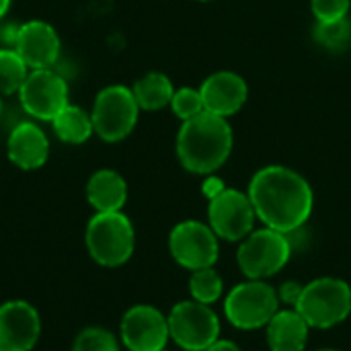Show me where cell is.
Here are the masks:
<instances>
[{"mask_svg": "<svg viewBox=\"0 0 351 351\" xmlns=\"http://www.w3.org/2000/svg\"><path fill=\"white\" fill-rule=\"evenodd\" d=\"M280 311L278 292L263 280H249L232 288L224 302L226 319L232 327L251 331L267 327L274 315Z\"/></svg>", "mask_w": 351, "mask_h": 351, "instance_id": "obj_7", "label": "cell"}, {"mask_svg": "<svg viewBox=\"0 0 351 351\" xmlns=\"http://www.w3.org/2000/svg\"><path fill=\"white\" fill-rule=\"evenodd\" d=\"M308 329L298 311H278L267 325V346L271 351H304Z\"/></svg>", "mask_w": 351, "mask_h": 351, "instance_id": "obj_17", "label": "cell"}, {"mask_svg": "<svg viewBox=\"0 0 351 351\" xmlns=\"http://www.w3.org/2000/svg\"><path fill=\"white\" fill-rule=\"evenodd\" d=\"M199 93L208 113L228 117L245 105L247 82L234 72H216L202 84Z\"/></svg>", "mask_w": 351, "mask_h": 351, "instance_id": "obj_16", "label": "cell"}, {"mask_svg": "<svg viewBox=\"0 0 351 351\" xmlns=\"http://www.w3.org/2000/svg\"><path fill=\"white\" fill-rule=\"evenodd\" d=\"M8 8H10V0H0V19L8 12Z\"/></svg>", "mask_w": 351, "mask_h": 351, "instance_id": "obj_30", "label": "cell"}, {"mask_svg": "<svg viewBox=\"0 0 351 351\" xmlns=\"http://www.w3.org/2000/svg\"><path fill=\"white\" fill-rule=\"evenodd\" d=\"M169 337V321L158 308L138 304L123 315L121 341L130 351H162Z\"/></svg>", "mask_w": 351, "mask_h": 351, "instance_id": "obj_12", "label": "cell"}, {"mask_svg": "<svg viewBox=\"0 0 351 351\" xmlns=\"http://www.w3.org/2000/svg\"><path fill=\"white\" fill-rule=\"evenodd\" d=\"M39 331V315L29 302L10 300L0 306V351H31Z\"/></svg>", "mask_w": 351, "mask_h": 351, "instance_id": "obj_13", "label": "cell"}, {"mask_svg": "<svg viewBox=\"0 0 351 351\" xmlns=\"http://www.w3.org/2000/svg\"><path fill=\"white\" fill-rule=\"evenodd\" d=\"M12 43L29 70L51 68L60 56V37L45 21H29L16 27Z\"/></svg>", "mask_w": 351, "mask_h": 351, "instance_id": "obj_14", "label": "cell"}, {"mask_svg": "<svg viewBox=\"0 0 351 351\" xmlns=\"http://www.w3.org/2000/svg\"><path fill=\"white\" fill-rule=\"evenodd\" d=\"M0 113H2V101H0Z\"/></svg>", "mask_w": 351, "mask_h": 351, "instance_id": "obj_31", "label": "cell"}, {"mask_svg": "<svg viewBox=\"0 0 351 351\" xmlns=\"http://www.w3.org/2000/svg\"><path fill=\"white\" fill-rule=\"evenodd\" d=\"M226 187H224V183L220 181V179H216V177H210L208 181H204V187H202V191H204V195L208 197V199H214L218 193H222Z\"/></svg>", "mask_w": 351, "mask_h": 351, "instance_id": "obj_28", "label": "cell"}, {"mask_svg": "<svg viewBox=\"0 0 351 351\" xmlns=\"http://www.w3.org/2000/svg\"><path fill=\"white\" fill-rule=\"evenodd\" d=\"M140 105L132 88L113 84L103 88L93 105L90 119L95 134L105 142H119L132 134L138 121Z\"/></svg>", "mask_w": 351, "mask_h": 351, "instance_id": "obj_6", "label": "cell"}, {"mask_svg": "<svg viewBox=\"0 0 351 351\" xmlns=\"http://www.w3.org/2000/svg\"><path fill=\"white\" fill-rule=\"evenodd\" d=\"M134 226L121 212H97L86 226V247L90 257L105 265H123L134 253Z\"/></svg>", "mask_w": 351, "mask_h": 351, "instance_id": "obj_4", "label": "cell"}, {"mask_svg": "<svg viewBox=\"0 0 351 351\" xmlns=\"http://www.w3.org/2000/svg\"><path fill=\"white\" fill-rule=\"evenodd\" d=\"M302 288H304V286H300L298 282H286V284H282V288H280V292H278L280 302H286V304H290V306L294 308L296 302L300 300Z\"/></svg>", "mask_w": 351, "mask_h": 351, "instance_id": "obj_27", "label": "cell"}, {"mask_svg": "<svg viewBox=\"0 0 351 351\" xmlns=\"http://www.w3.org/2000/svg\"><path fill=\"white\" fill-rule=\"evenodd\" d=\"M21 105L23 109L41 121H51L64 107H68V84L66 80L53 72L51 68H37L29 70L21 90Z\"/></svg>", "mask_w": 351, "mask_h": 351, "instance_id": "obj_9", "label": "cell"}, {"mask_svg": "<svg viewBox=\"0 0 351 351\" xmlns=\"http://www.w3.org/2000/svg\"><path fill=\"white\" fill-rule=\"evenodd\" d=\"M51 128H53L56 136L66 144H82L90 138V134H95L90 113H86L84 109H80L76 105L64 107L51 119Z\"/></svg>", "mask_w": 351, "mask_h": 351, "instance_id": "obj_19", "label": "cell"}, {"mask_svg": "<svg viewBox=\"0 0 351 351\" xmlns=\"http://www.w3.org/2000/svg\"><path fill=\"white\" fill-rule=\"evenodd\" d=\"M249 199L257 218L284 234L304 226L313 212V189L292 169L265 167L249 185Z\"/></svg>", "mask_w": 351, "mask_h": 351, "instance_id": "obj_1", "label": "cell"}, {"mask_svg": "<svg viewBox=\"0 0 351 351\" xmlns=\"http://www.w3.org/2000/svg\"><path fill=\"white\" fill-rule=\"evenodd\" d=\"M321 351H337V350H321Z\"/></svg>", "mask_w": 351, "mask_h": 351, "instance_id": "obj_32", "label": "cell"}, {"mask_svg": "<svg viewBox=\"0 0 351 351\" xmlns=\"http://www.w3.org/2000/svg\"><path fill=\"white\" fill-rule=\"evenodd\" d=\"M132 93H134L140 109H146V111H158V109L171 105V99L175 95L171 80L160 72H150V74L142 76L140 80H136Z\"/></svg>", "mask_w": 351, "mask_h": 351, "instance_id": "obj_20", "label": "cell"}, {"mask_svg": "<svg viewBox=\"0 0 351 351\" xmlns=\"http://www.w3.org/2000/svg\"><path fill=\"white\" fill-rule=\"evenodd\" d=\"M232 150V130L226 117L199 113L183 121L177 138V154L181 165L197 175H208L220 169Z\"/></svg>", "mask_w": 351, "mask_h": 351, "instance_id": "obj_2", "label": "cell"}, {"mask_svg": "<svg viewBox=\"0 0 351 351\" xmlns=\"http://www.w3.org/2000/svg\"><path fill=\"white\" fill-rule=\"evenodd\" d=\"M292 251L294 249L288 234L274 228H263L251 232L243 241L237 261L249 280H265L286 267Z\"/></svg>", "mask_w": 351, "mask_h": 351, "instance_id": "obj_5", "label": "cell"}, {"mask_svg": "<svg viewBox=\"0 0 351 351\" xmlns=\"http://www.w3.org/2000/svg\"><path fill=\"white\" fill-rule=\"evenodd\" d=\"M222 278L218 276V271L214 267H206V269H197L193 271L191 280H189V290L195 302L202 304H212L220 298L222 294Z\"/></svg>", "mask_w": 351, "mask_h": 351, "instance_id": "obj_22", "label": "cell"}, {"mask_svg": "<svg viewBox=\"0 0 351 351\" xmlns=\"http://www.w3.org/2000/svg\"><path fill=\"white\" fill-rule=\"evenodd\" d=\"M199 2H208V0H199Z\"/></svg>", "mask_w": 351, "mask_h": 351, "instance_id": "obj_33", "label": "cell"}, {"mask_svg": "<svg viewBox=\"0 0 351 351\" xmlns=\"http://www.w3.org/2000/svg\"><path fill=\"white\" fill-rule=\"evenodd\" d=\"M167 321L173 341L185 351H206L220 337V321L210 304L195 300L179 302Z\"/></svg>", "mask_w": 351, "mask_h": 351, "instance_id": "obj_8", "label": "cell"}, {"mask_svg": "<svg viewBox=\"0 0 351 351\" xmlns=\"http://www.w3.org/2000/svg\"><path fill=\"white\" fill-rule=\"evenodd\" d=\"M317 39L331 49H339L351 39V25L348 19L323 21L317 27Z\"/></svg>", "mask_w": 351, "mask_h": 351, "instance_id": "obj_25", "label": "cell"}, {"mask_svg": "<svg viewBox=\"0 0 351 351\" xmlns=\"http://www.w3.org/2000/svg\"><path fill=\"white\" fill-rule=\"evenodd\" d=\"M86 197L97 212H121L128 199V185L119 173L103 169L88 179Z\"/></svg>", "mask_w": 351, "mask_h": 351, "instance_id": "obj_18", "label": "cell"}, {"mask_svg": "<svg viewBox=\"0 0 351 351\" xmlns=\"http://www.w3.org/2000/svg\"><path fill=\"white\" fill-rule=\"evenodd\" d=\"M162 351H165V350H162Z\"/></svg>", "mask_w": 351, "mask_h": 351, "instance_id": "obj_34", "label": "cell"}, {"mask_svg": "<svg viewBox=\"0 0 351 351\" xmlns=\"http://www.w3.org/2000/svg\"><path fill=\"white\" fill-rule=\"evenodd\" d=\"M210 228L216 237L224 241H243L253 232L255 224V208L249 195L237 189H224L214 199H210Z\"/></svg>", "mask_w": 351, "mask_h": 351, "instance_id": "obj_11", "label": "cell"}, {"mask_svg": "<svg viewBox=\"0 0 351 351\" xmlns=\"http://www.w3.org/2000/svg\"><path fill=\"white\" fill-rule=\"evenodd\" d=\"M169 249L173 259L191 271L214 267L218 261V237L210 226L197 220L177 224L171 230Z\"/></svg>", "mask_w": 351, "mask_h": 351, "instance_id": "obj_10", "label": "cell"}, {"mask_svg": "<svg viewBox=\"0 0 351 351\" xmlns=\"http://www.w3.org/2000/svg\"><path fill=\"white\" fill-rule=\"evenodd\" d=\"M171 107L175 111V115L183 121L187 119H193L195 115L204 113V99H202V93L199 90H193V88H179L175 90L173 99H171Z\"/></svg>", "mask_w": 351, "mask_h": 351, "instance_id": "obj_24", "label": "cell"}, {"mask_svg": "<svg viewBox=\"0 0 351 351\" xmlns=\"http://www.w3.org/2000/svg\"><path fill=\"white\" fill-rule=\"evenodd\" d=\"M294 311L315 329H331L351 313V288L337 278H321L302 288Z\"/></svg>", "mask_w": 351, "mask_h": 351, "instance_id": "obj_3", "label": "cell"}, {"mask_svg": "<svg viewBox=\"0 0 351 351\" xmlns=\"http://www.w3.org/2000/svg\"><path fill=\"white\" fill-rule=\"evenodd\" d=\"M74 351H119V346L109 331L101 327H88L76 337Z\"/></svg>", "mask_w": 351, "mask_h": 351, "instance_id": "obj_23", "label": "cell"}, {"mask_svg": "<svg viewBox=\"0 0 351 351\" xmlns=\"http://www.w3.org/2000/svg\"><path fill=\"white\" fill-rule=\"evenodd\" d=\"M206 351H241L239 346H234L232 341H224V339H218V341H214L210 348Z\"/></svg>", "mask_w": 351, "mask_h": 351, "instance_id": "obj_29", "label": "cell"}, {"mask_svg": "<svg viewBox=\"0 0 351 351\" xmlns=\"http://www.w3.org/2000/svg\"><path fill=\"white\" fill-rule=\"evenodd\" d=\"M6 152L14 167L23 171H35L41 169L49 156V140L33 121H21L8 134Z\"/></svg>", "mask_w": 351, "mask_h": 351, "instance_id": "obj_15", "label": "cell"}, {"mask_svg": "<svg viewBox=\"0 0 351 351\" xmlns=\"http://www.w3.org/2000/svg\"><path fill=\"white\" fill-rule=\"evenodd\" d=\"M350 6L351 0H313V12L319 19V23L346 19Z\"/></svg>", "mask_w": 351, "mask_h": 351, "instance_id": "obj_26", "label": "cell"}, {"mask_svg": "<svg viewBox=\"0 0 351 351\" xmlns=\"http://www.w3.org/2000/svg\"><path fill=\"white\" fill-rule=\"evenodd\" d=\"M27 76L29 66L16 53V49H0V97L19 93Z\"/></svg>", "mask_w": 351, "mask_h": 351, "instance_id": "obj_21", "label": "cell"}]
</instances>
